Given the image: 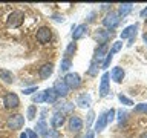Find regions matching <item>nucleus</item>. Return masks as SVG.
<instances>
[{
    "mask_svg": "<svg viewBox=\"0 0 147 138\" xmlns=\"http://www.w3.org/2000/svg\"><path fill=\"white\" fill-rule=\"evenodd\" d=\"M0 80H3L5 83H12L14 81V74L8 69H0Z\"/></svg>",
    "mask_w": 147,
    "mask_h": 138,
    "instance_id": "6ab92c4d",
    "label": "nucleus"
},
{
    "mask_svg": "<svg viewBox=\"0 0 147 138\" xmlns=\"http://www.w3.org/2000/svg\"><path fill=\"white\" fill-rule=\"evenodd\" d=\"M72 66V62H71V58H66L64 57L63 60H61V63H60V71L61 72H66V71H69V68Z\"/></svg>",
    "mask_w": 147,
    "mask_h": 138,
    "instance_id": "b1692460",
    "label": "nucleus"
},
{
    "mask_svg": "<svg viewBox=\"0 0 147 138\" xmlns=\"http://www.w3.org/2000/svg\"><path fill=\"white\" fill-rule=\"evenodd\" d=\"M64 121H66V117H64V114H60V112H55L52 115V118H51V124H52L54 129H58L61 127Z\"/></svg>",
    "mask_w": 147,
    "mask_h": 138,
    "instance_id": "9d476101",
    "label": "nucleus"
},
{
    "mask_svg": "<svg viewBox=\"0 0 147 138\" xmlns=\"http://www.w3.org/2000/svg\"><path fill=\"white\" fill-rule=\"evenodd\" d=\"M109 75L112 77V80H113L115 83H121L123 78H124V71H123V68L117 66V68L112 69V72H110Z\"/></svg>",
    "mask_w": 147,
    "mask_h": 138,
    "instance_id": "4468645a",
    "label": "nucleus"
},
{
    "mask_svg": "<svg viewBox=\"0 0 147 138\" xmlns=\"http://www.w3.org/2000/svg\"><path fill=\"white\" fill-rule=\"evenodd\" d=\"M106 118H107V123H112L113 118H115V109H110L106 112Z\"/></svg>",
    "mask_w": 147,
    "mask_h": 138,
    "instance_id": "2f4dec72",
    "label": "nucleus"
},
{
    "mask_svg": "<svg viewBox=\"0 0 147 138\" xmlns=\"http://www.w3.org/2000/svg\"><path fill=\"white\" fill-rule=\"evenodd\" d=\"M92 103V100H90V95L89 94H81V95H78V98H77V104L80 106V108L83 109H86V108H89Z\"/></svg>",
    "mask_w": 147,
    "mask_h": 138,
    "instance_id": "2eb2a0df",
    "label": "nucleus"
},
{
    "mask_svg": "<svg viewBox=\"0 0 147 138\" xmlns=\"http://www.w3.org/2000/svg\"><path fill=\"white\" fill-rule=\"evenodd\" d=\"M23 124H25V117L20 114L11 115V117L6 120V126H8V129H11V131H18V129L23 127Z\"/></svg>",
    "mask_w": 147,
    "mask_h": 138,
    "instance_id": "f257e3e1",
    "label": "nucleus"
},
{
    "mask_svg": "<svg viewBox=\"0 0 147 138\" xmlns=\"http://www.w3.org/2000/svg\"><path fill=\"white\" fill-rule=\"evenodd\" d=\"M110 32L109 31H104V29H98L96 32V40H100L101 43H107V39H109Z\"/></svg>",
    "mask_w": 147,
    "mask_h": 138,
    "instance_id": "4be33fe9",
    "label": "nucleus"
},
{
    "mask_svg": "<svg viewBox=\"0 0 147 138\" xmlns=\"http://www.w3.org/2000/svg\"><path fill=\"white\" fill-rule=\"evenodd\" d=\"M51 39H52V31L49 29L48 26H41L38 31H37V40L40 41V43H49Z\"/></svg>",
    "mask_w": 147,
    "mask_h": 138,
    "instance_id": "423d86ee",
    "label": "nucleus"
},
{
    "mask_svg": "<svg viewBox=\"0 0 147 138\" xmlns=\"http://www.w3.org/2000/svg\"><path fill=\"white\" fill-rule=\"evenodd\" d=\"M121 48H123V41H115L113 46H112V49H110V52H107V54L113 57V54H117L118 51H121Z\"/></svg>",
    "mask_w": 147,
    "mask_h": 138,
    "instance_id": "a878e982",
    "label": "nucleus"
},
{
    "mask_svg": "<svg viewBox=\"0 0 147 138\" xmlns=\"http://www.w3.org/2000/svg\"><path fill=\"white\" fill-rule=\"evenodd\" d=\"M35 114H37V108L31 104L29 108H28V114H26L28 120H34V118H35Z\"/></svg>",
    "mask_w": 147,
    "mask_h": 138,
    "instance_id": "c756f323",
    "label": "nucleus"
},
{
    "mask_svg": "<svg viewBox=\"0 0 147 138\" xmlns=\"http://www.w3.org/2000/svg\"><path fill=\"white\" fill-rule=\"evenodd\" d=\"M132 8H133V3H121L119 5V9H118V16L119 17L127 16V14L132 11Z\"/></svg>",
    "mask_w": 147,
    "mask_h": 138,
    "instance_id": "412c9836",
    "label": "nucleus"
},
{
    "mask_svg": "<svg viewBox=\"0 0 147 138\" xmlns=\"http://www.w3.org/2000/svg\"><path fill=\"white\" fill-rule=\"evenodd\" d=\"M35 133L37 135H46V132H48V123L45 121V120H40L38 123H37V126H35Z\"/></svg>",
    "mask_w": 147,
    "mask_h": 138,
    "instance_id": "aec40b11",
    "label": "nucleus"
},
{
    "mask_svg": "<svg viewBox=\"0 0 147 138\" xmlns=\"http://www.w3.org/2000/svg\"><path fill=\"white\" fill-rule=\"evenodd\" d=\"M3 104L6 109H16L20 104V100H18V95L14 94V92H8L3 98Z\"/></svg>",
    "mask_w": 147,
    "mask_h": 138,
    "instance_id": "20e7f679",
    "label": "nucleus"
},
{
    "mask_svg": "<svg viewBox=\"0 0 147 138\" xmlns=\"http://www.w3.org/2000/svg\"><path fill=\"white\" fill-rule=\"evenodd\" d=\"M136 29H138V25H130V26H127L126 29H124L121 32V39H132V37H135L136 35Z\"/></svg>",
    "mask_w": 147,
    "mask_h": 138,
    "instance_id": "f3484780",
    "label": "nucleus"
},
{
    "mask_svg": "<svg viewBox=\"0 0 147 138\" xmlns=\"http://www.w3.org/2000/svg\"><path fill=\"white\" fill-rule=\"evenodd\" d=\"M118 23H119V16H118V12H115V11H110L107 16L103 18V25L107 28V29H113V28H117Z\"/></svg>",
    "mask_w": 147,
    "mask_h": 138,
    "instance_id": "7ed1b4c3",
    "label": "nucleus"
},
{
    "mask_svg": "<svg viewBox=\"0 0 147 138\" xmlns=\"http://www.w3.org/2000/svg\"><path fill=\"white\" fill-rule=\"evenodd\" d=\"M146 23H147V16H146Z\"/></svg>",
    "mask_w": 147,
    "mask_h": 138,
    "instance_id": "a18cd8bd",
    "label": "nucleus"
},
{
    "mask_svg": "<svg viewBox=\"0 0 147 138\" xmlns=\"http://www.w3.org/2000/svg\"><path fill=\"white\" fill-rule=\"evenodd\" d=\"M146 16H147V8H144V9L141 11V17H146Z\"/></svg>",
    "mask_w": 147,
    "mask_h": 138,
    "instance_id": "a19ab883",
    "label": "nucleus"
},
{
    "mask_svg": "<svg viewBox=\"0 0 147 138\" xmlns=\"http://www.w3.org/2000/svg\"><path fill=\"white\" fill-rule=\"evenodd\" d=\"M141 138H147V132H144V133H142V135H141Z\"/></svg>",
    "mask_w": 147,
    "mask_h": 138,
    "instance_id": "c03bdc74",
    "label": "nucleus"
},
{
    "mask_svg": "<svg viewBox=\"0 0 147 138\" xmlns=\"http://www.w3.org/2000/svg\"><path fill=\"white\" fill-rule=\"evenodd\" d=\"M112 58H113L112 55H109V54L106 55V58H104V62H103V69H107V68L110 66V62H112Z\"/></svg>",
    "mask_w": 147,
    "mask_h": 138,
    "instance_id": "473e14b6",
    "label": "nucleus"
},
{
    "mask_svg": "<svg viewBox=\"0 0 147 138\" xmlns=\"http://www.w3.org/2000/svg\"><path fill=\"white\" fill-rule=\"evenodd\" d=\"M23 18H25V14L22 11H12V14L8 18V26L9 28H18L23 23Z\"/></svg>",
    "mask_w": 147,
    "mask_h": 138,
    "instance_id": "39448f33",
    "label": "nucleus"
},
{
    "mask_svg": "<svg viewBox=\"0 0 147 138\" xmlns=\"http://www.w3.org/2000/svg\"><path fill=\"white\" fill-rule=\"evenodd\" d=\"M69 129H71L72 132H80L83 129V120L80 117H71L69 118Z\"/></svg>",
    "mask_w": 147,
    "mask_h": 138,
    "instance_id": "1a4fd4ad",
    "label": "nucleus"
},
{
    "mask_svg": "<svg viewBox=\"0 0 147 138\" xmlns=\"http://www.w3.org/2000/svg\"><path fill=\"white\" fill-rule=\"evenodd\" d=\"M20 138H28V137H26V133L23 132V133H20Z\"/></svg>",
    "mask_w": 147,
    "mask_h": 138,
    "instance_id": "37998d69",
    "label": "nucleus"
},
{
    "mask_svg": "<svg viewBox=\"0 0 147 138\" xmlns=\"http://www.w3.org/2000/svg\"><path fill=\"white\" fill-rule=\"evenodd\" d=\"M98 62H96V60H92V63H90V68H89V71H87V74H89V75H96V69H98V64H96Z\"/></svg>",
    "mask_w": 147,
    "mask_h": 138,
    "instance_id": "c85d7f7f",
    "label": "nucleus"
},
{
    "mask_svg": "<svg viewBox=\"0 0 147 138\" xmlns=\"http://www.w3.org/2000/svg\"><path fill=\"white\" fill-rule=\"evenodd\" d=\"M118 100L121 101L123 104H126V106H132V104H133V101H132L130 98H127L126 95H123V94H119V95H118Z\"/></svg>",
    "mask_w": 147,
    "mask_h": 138,
    "instance_id": "7c9ffc66",
    "label": "nucleus"
},
{
    "mask_svg": "<svg viewBox=\"0 0 147 138\" xmlns=\"http://www.w3.org/2000/svg\"><path fill=\"white\" fill-rule=\"evenodd\" d=\"M52 89L55 91V94H57L58 97H66L67 94H69V87H67V85L64 83V80H58V81H55V85H54V87Z\"/></svg>",
    "mask_w": 147,
    "mask_h": 138,
    "instance_id": "0eeeda50",
    "label": "nucleus"
},
{
    "mask_svg": "<svg viewBox=\"0 0 147 138\" xmlns=\"http://www.w3.org/2000/svg\"><path fill=\"white\" fill-rule=\"evenodd\" d=\"M106 126H107V118H106V112H103L100 114V117L95 123V132H103Z\"/></svg>",
    "mask_w": 147,
    "mask_h": 138,
    "instance_id": "ddd939ff",
    "label": "nucleus"
},
{
    "mask_svg": "<svg viewBox=\"0 0 147 138\" xmlns=\"http://www.w3.org/2000/svg\"><path fill=\"white\" fill-rule=\"evenodd\" d=\"M72 109H74V104L72 103H63L61 106H57V108H55V112L64 114V112H71Z\"/></svg>",
    "mask_w": 147,
    "mask_h": 138,
    "instance_id": "5701e85b",
    "label": "nucleus"
},
{
    "mask_svg": "<svg viewBox=\"0 0 147 138\" xmlns=\"http://www.w3.org/2000/svg\"><path fill=\"white\" fill-rule=\"evenodd\" d=\"M84 138H95V133L92 132V131H89V132L86 133V137H84Z\"/></svg>",
    "mask_w": 147,
    "mask_h": 138,
    "instance_id": "ea45409f",
    "label": "nucleus"
},
{
    "mask_svg": "<svg viewBox=\"0 0 147 138\" xmlns=\"http://www.w3.org/2000/svg\"><path fill=\"white\" fill-rule=\"evenodd\" d=\"M64 83L67 85L69 89H78V87L81 86V77L78 75L77 72H69L66 74V77L63 78Z\"/></svg>",
    "mask_w": 147,
    "mask_h": 138,
    "instance_id": "f03ea898",
    "label": "nucleus"
},
{
    "mask_svg": "<svg viewBox=\"0 0 147 138\" xmlns=\"http://www.w3.org/2000/svg\"><path fill=\"white\" fill-rule=\"evenodd\" d=\"M43 138H61V135H60L57 129H48V132H46V135Z\"/></svg>",
    "mask_w": 147,
    "mask_h": 138,
    "instance_id": "393cba45",
    "label": "nucleus"
},
{
    "mask_svg": "<svg viewBox=\"0 0 147 138\" xmlns=\"http://www.w3.org/2000/svg\"><path fill=\"white\" fill-rule=\"evenodd\" d=\"M106 55H107V43H101L98 48H96V51H95L94 60L100 62V60H103V57H106Z\"/></svg>",
    "mask_w": 147,
    "mask_h": 138,
    "instance_id": "dca6fc26",
    "label": "nucleus"
},
{
    "mask_svg": "<svg viewBox=\"0 0 147 138\" xmlns=\"http://www.w3.org/2000/svg\"><path fill=\"white\" fill-rule=\"evenodd\" d=\"M43 92H45V101H46V103H49V104L57 103L58 95L55 94V91H54V89H46V91H43Z\"/></svg>",
    "mask_w": 147,
    "mask_h": 138,
    "instance_id": "a211bd4d",
    "label": "nucleus"
},
{
    "mask_svg": "<svg viewBox=\"0 0 147 138\" xmlns=\"http://www.w3.org/2000/svg\"><path fill=\"white\" fill-rule=\"evenodd\" d=\"M25 133H26V137H28V138H38V135H37L35 131H32V129H26Z\"/></svg>",
    "mask_w": 147,
    "mask_h": 138,
    "instance_id": "c9c22d12",
    "label": "nucleus"
},
{
    "mask_svg": "<svg viewBox=\"0 0 147 138\" xmlns=\"http://www.w3.org/2000/svg\"><path fill=\"white\" fill-rule=\"evenodd\" d=\"M126 115H127V114H126V112H124V110H123V109H119V110H118V121H119V123H121V121H123V120H124V118H126Z\"/></svg>",
    "mask_w": 147,
    "mask_h": 138,
    "instance_id": "4c0bfd02",
    "label": "nucleus"
},
{
    "mask_svg": "<svg viewBox=\"0 0 147 138\" xmlns=\"http://www.w3.org/2000/svg\"><path fill=\"white\" fill-rule=\"evenodd\" d=\"M52 72H54V66H52L51 63H46V64H43V66L40 68V71H38L41 80H46V78H49L51 75H52Z\"/></svg>",
    "mask_w": 147,
    "mask_h": 138,
    "instance_id": "9b49d317",
    "label": "nucleus"
},
{
    "mask_svg": "<svg viewBox=\"0 0 147 138\" xmlns=\"http://www.w3.org/2000/svg\"><path fill=\"white\" fill-rule=\"evenodd\" d=\"M54 20L55 22H64V17L63 16H54Z\"/></svg>",
    "mask_w": 147,
    "mask_h": 138,
    "instance_id": "58836bf2",
    "label": "nucleus"
},
{
    "mask_svg": "<svg viewBox=\"0 0 147 138\" xmlns=\"http://www.w3.org/2000/svg\"><path fill=\"white\" fill-rule=\"evenodd\" d=\"M86 31H87L86 25H78V26L74 28V32H72V39H74V41L83 39V37L86 35Z\"/></svg>",
    "mask_w": 147,
    "mask_h": 138,
    "instance_id": "f8f14e48",
    "label": "nucleus"
},
{
    "mask_svg": "<svg viewBox=\"0 0 147 138\" xmlns=\"http://www.w3.org/2000/svg\"><path fill=\"white\" fill-rule=\"evenodd\" d=\"M142 40H144V43L147 45V32H146V34H144V35H142Z\"/></svg>",
    "mask_w": 147,
    "mask_h": 138,
    "instance_id": "79ce46f5",
    "label": "nucleus"
},
{
    "mask_svg": "<svg viewBox=\"0 0 147 138\" xmlns=\"http://www.w3.org/2000/svg\"><path fill=\"white\" fill-rule=\"evenodd\" d=\"M135 112H146L147 114V103H141L135 108Z\"/></svg>",
    "mask_w": 147,
    "mask_h": 138,
    "instance_id": "72a5a7b5",
    "label": "nucleus"
},
{
    "mask_svg": "<svg viewBox=\"0 0 147 138\" xmlns=\"http://www.w3.org/2000/svg\"><path fill=\"white\" fill-rule=\"evenodd\" d=\"M25 95H31V94H34V92H37V86H32V87H26V89H23L22 91Z\"/></svg>",
    "mask_w": 147,
    "mask_h": 138,
    "instance_id": "f704fd0d",
    "label": "nucleus"
},
{
    "mask_svg": "<svg viewBox=\"0 0 147 138\" xmlns=\"http://www.w3.org/2000/svg\"><path fill=\"white\" fill-rule=\"evenodd\" d=\"M32 101L34 103H45V92H37L32 95Z\"/></svg>",
    "mask_w": 147,
    "mask_h": 138,
    "instance_id": "bb28decb",
    "label": "nucleus"
},
{
    "mask_svg": "<svg viewBox=\"0 0 147 138\" xmlns=\"http://www.w3.org/2000/svg\"><path fill=\"white\" fill-rule=\"evenodd\" d=\"M109 72H104L101 75V83H100V97H106L109 94Z\"/></svg>",
    "mask_w": 147,
    "mask_h": 138,
    "instance_id": "6e6552de",
    "label": "nucleus"
},
{
    "mask_svg": "<svg viewBox=\"0 0 147 138\" xmlns=\"http://www.w3.org/2000/svg\"><path fill=\"white\" fill-rule=\"evenodd\" d=\"M92 121H94V112L92 110H89V114H87V121H86V127H89Z\"/></svg>",
    "mask_w": 147,
    "mask_h": 138,
    "instance_id": "e433bc0d",
    "label": "nucleus"
},
{
    "mask_svg": "<svg viewBox=\"0 0 147 138\" xmlns=\"http://www.w3.org/2000/svg\"><path fill=\"white\" fill-rule=\"evenodd\" d=\"M75 49H77V45L74 43V41H72V43H69V46L66 48V52H64V55H66V58L71 57V55H72L74 52H75Z\"/></svg>",
    "mask_w": 147,
    "mask_h": 138,
    "instance_id": "cd10ccee",
    "label": "nucleus"
}]
</instances>
